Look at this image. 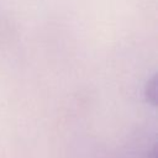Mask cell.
<instances>
[{"instance_id": "cell-1", "label": "cell", "mask_w": 158, "mask_h": 158, "mask_svg": "<svg viewBox=\"0 0 158 158\" xmlns=\"http://www.w3.org/2000/svg\"><path fill=\"white\" fill-rule=\"evenodd\" d=\"M144 96H146V99L148 101H151L152 104H154V100H156V77H152L146 83V86H144Z\"/></svg>"}]
</instances>
